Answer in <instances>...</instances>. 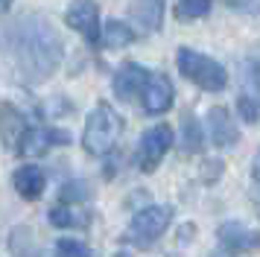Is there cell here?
Listing matches in <instances>:
<instances>
[{
  "label": "cell",
  "instance_id": "6da1fadb",
  "mask_svg": "<svg viewBox=\"0 0 260 257\" xmlns=\"http://www.w3.org/2000/svg\"><path fill=\"white\" fill-rule=\"evenodd\" d=\"M6 41H9V53L18 70L29 82L50 79L64 58V44H61L59 33L44 18H36V15L12 23L6 33Z\"/></svg>",
  "mask_w": 260,
  "mask_h": 257
},
{
  "label": "cell",
  "instance_id": "7a4b0ae2",
  "mask_svg": "<svg viewBox=\"0 0 260 257\" xmlns=\"http://www.w3.org/2000/svg\"><path fill=\"white\" fill-rule=\"evenodd\" d=\"M120 135H123V117L108 103H96V108L85 120V132H82L85 152L103 158V155H108L117 146Z\"/></svg>",
  "mask_w": 260,
  "mask_h": 257
},
{
  "label": "cell",
  "instance_id": "3957f363",
  "mask_svg": "<svg viewBox=\"0 0 260 257\" xmlns=\"http://www.w3.org/2000/svg\"><path fill=\"white\" fill-rule=\"evenodd\" d=\"M176 65H178V73L187 82H193L196 88H202V91H222L228 85V70L216 58L205 56L199 50L181 47L176 53Z\"/></svg>",
  "mask_w": 260,
  "mask_h": 257
},
{
  "label": "cell",
  "instance_id": "277c9868",
  "mask_svg": "<svg viewBox=\"0 0 260 257\" xmlns=\"http://www.w3.org/2000/svg\"><path fill=\"white\" fill-rule=\"evenodd\" d=\"M170 222H173V208L170 205H149V208L138 210L132 216L123 240L141 245V248H149L155 240H161V234L170 228Z\"/></svg>",
  "mask_w": 260,
  "mask_h": 257
},
{
  "label": "cell",
  "instance_id": "5b68a950",
  "mask_svg": "<svg viewBox=\"0 0 260 257\" xmlns=\"http://www.w3.org/2000/svg\"><path fill=\"white\" fill-rule=\"evenodd\" d=\"M173 140H176V135H173V128L167 123H158V126L146 128L141 135V143H138V155H135L138 170L141 173H155L158 164L164 161V155L170 152Z\"/></svg>",
  "mask_w": 260,
  "mask_h": 257
},
{
  "label": "cell",
  "instance_id": "8992f818",
  "mask_svg": "<svg viewBox=\"0 0 260 257\" xmlns=\"http://www.w3.org/2000/svg\"><path fill=\"white\" fill-rule=\"evenodd\" d=\"M219 245H222L225 254H254L260 251V231L257 228H248L243 222H222L219 225Z\"/></svg>",
  "mask_w": 260,
  "mask_h": 257
},
{
  "label": "cell",
  "instance_id": "52a82bcc",
  "mask_svg": "<svg viewBox=\"0 0 260 257\" xmlns=\"http://www.w3.org/2000/svg\"><path fill=\"white\" fill-rule=\"evenodd\" d=\"M64 21H68L71 29L82 35L88 44L103 41V35H100V6L94 0H73L64 12Z\"/></svg>",
  "mask_w": 260,
  "mask_h": 257
},
{
  "label": "cell",
  "instance_id": "ba28073f",
  "mask_svg": "<svg viewBox=\"0 0 260 257\" xmlns=\"http://www.w3.org/2000/svg\"><path fill=\"white\" fill-rule=\"evenodd\" d=\"M64 143H71V135L68 132H61V128H26L21 140H18V152L24 155V158H38V155H44L50 152L53 146H64Z\"/></svg>",
  "mask_w": 260,
  "mask_h": 257
},
{
  "label": "cell",
  "instance_id": "9c48e42d",
  "mask_svg": "<svg viewBox=\"0 0 260 257\" xmlns=\"http://www.w3.org/2000/svg\"><path fill=\"white\" fill-rule=\"evenodd\" d=\"M173 100H176V91H173V82L167 79L164 73H149L146 79V88L141 93V103L146 114H164L173 108Z\"/></svg>",
  "mask_w": 260,
  "mask_h": 257
},
{
  "label": "cell",
  "instance_id": "30bf717a",
  "mask_svg": "<svg viewBox=\"0 0 260 257\" xmlns=\"http://www.w3.org/2000/svg\"><path fill=\"white\" fill-rule=\"evenodd\" d=\"M208 138H211L213 146H219V149H231L237 146V140H240V132L234 126V117L228 108L222 105H216L208 111Z\"/></svg>",
  "mask_w": 260,
  "mask_h": 257
},
{
  "label": "cell",
  "instance_id": "8fae6325",
  "mask_svg": "<svg viewBox=\"0 0 260 257\" xmlns=\"http://www.w3.org/2000/svg\"><path fill=\"white\" fill-rule=\"evenodd\" d=\"M146 79H149V70L141 68V65H135V61H126V65L114 73V93H117V100L132 103L138 93H143Z\"/></svg>",
  "mask_w": 260,
  "mask_h": 257
},
{
  "label": "cell",
  "instance_id": "7c38bea8",
  "mask_svg": "<svg viewBox=\"0 0 260 257\" xmlns=\"http://www.w3.org/2000/svg\"><path fill=\"white\" fill-rule=\"evenodd\" d=\"M129 18L138 23V29L152 35L164 23V0H132L129 3Z\"/></svg>",
  "mask_w": 260,
  "mask_h": 257
},
{
  "label": "cell",
  "instance_id": "4fadbf2b",
  "mask_svg": "<svg viewBox=\"0 0 260 257\" xmlns=\"http://www.w3.org/2000/svg\"><path fill=\"white\" fill-rule=\"evenodd\" d=\"M12 184H15V193L26 202H36L41 193H44V187H47V178H44V170L38 167V164H24V167H18L12 175Z\"/></svg>",
  "mask_w": 260,
  "mask_h": 257
},
{
  "label": "cell",
  "instance_id": "5bb4252c",
  "mask_svg": "<svg viewBox=\"0 0 260 257\" xmlns=\"http://www.w3.org/2000/svg\"><path fill=\"white\" fill-rule=\"evenodd\" d=\"M26 132L21 111H15L12 105H0V140L3 143H18L21 135Z\"/></svg>",
  "mask_w": 260,
  "mask_h": 257
},
{
  "label": "cell",
  "instance_id": "9a60e30c",
  "mask_svg": "<svg viewBox=\"0 0 260 257\" xmlns=\"http://www.w3.org/2000/svg\"><path fill=\"white\" fill-rule=\"evenodd\" d=\"M202 149H205V132H202L199 120L193 114H184L181 117V152L196 155Z\"/></svg>",
  "mask_w": 260,
  "mask_h": 257
},
{
  "label": "cell",
  "instance_id": "2e32d148",
  "mask_svg": "<svg viewBox=\"0 0 260 257\" xmlns=\"http://www.w3.org/2000/svg\"><path fill=\"white\" fill-rule=\"evenodd\" d=\"M132 41H135V29H132L126 21H108L106 29H103V44L108 47V50H120V47H129Z\"/></svg>",
  "mask_w": 260,
  "mask_h": 257
},
{
  "label": "cell",
  "instance_id": "e0dca14e",
  "mask_svg": "<svg viewBox=\"0 0 260 257\" xmlns=\"http://www.w3.org/2000/svg\"><path fill=\"white\" fill-rule=\"evenodd\" d=\"M50 225H56V228H85L88 216L79 213V210H71L64 205H59V208L50 210Z\"/></svg>",
  "mask_w": 260,
  "mask_h": 257
},
{
  "label": "cell",
  "instance_id": "ac0fdd59",
  "mask_svg": "<svg viewBox=\"0 0 260 257\" xmlns=\"http://www.w3.org/2000/svg\"><path fill=\"white\" fill-rule=\"evenodd\" d=\"M211 12V0H178L176 18L178 21H199Z\"/></svg>",
  "mask_w": 260,
  "mask_h": 257
},
{
  "label": "cell",
  "instance_id": "d6986e66",
  "mask_svg": "<svg viewBox=\"0 0 260 257\" xmlns=\"http://www.w3.org/2000/svg\"><path fill=\"white\" fill-rule=\"evenodd\" d=\"M237 111L240 117L246 120V123H260V97L257 93H240V100H237Z\"/></svg>",
  "mask_w": 260,
  "mask_h": 257
},
{
  "label": "cell",
  "instance_id": "ffe728a7",
  "mask_svg": "<svg viewBox=\"0 0 260 257\" xmlns=\"http://www.w3.org/2000/svg\"><path fill=\"white\" fill-rule=\"evenodd\" d=\"M56 257H94V254L85 243L73 240V237H61L56 243Z\"/></svg>",
  "mask_w": 260,
  "mask_h": 257
},
{
  "label": "cell",
  "instance_id": "44dd1931",
  "mask_svg": "<svg viewBox=\"0 0 260 257\" xmlns=\"http://www.w3.org/2000/svg\"><path fill=\"white\" fill-rule=\"evenodd\" d=\"M246 82H248V88H251L248 93H257L260 97V47L251 50L246 58Z\"/></svg>",
  "mask_w": 260,
  "mask_h": 257
},
{
  "label": "cell",
  "instance_id": "7402d4cb",
  "mask_svg": "<svg viewBox=\"0 0 260 257\" xmlns=\"http://www.w3.org/2000/svg\"><path fill=\"white\" fill-rule=\"evenodd\" d=\"M88 196H91V190H88L85 181H68V184L61 187V202L76 205V202H85Z\"/></svg>",
  "mask_w": 260,
  "mask_h": 257
},
{
  "label": "cell",
  "instance_id": "603a6c76",
  "mask_svg": "<svg viewBox=\"0 0 260 257\" xmlns=\"http://www.w3.org/2000/svg\"><path fill=\"white\" fill-rule=\"evenodd\" d=\"M228 9H237V12H246V15H257L260 12V0H225Z\"/></svg>",
  "mask_w": 260,
  "mask_h": 257
},
{
  "label": "cell",
  "instance_id": "cb8c5ba5",
  "mask_svg": "<svg viewBox=\"0 0 260 257\" xmlns=\"http://www.w3.org/2000/svg\"><path fill=\"white\" fill-rule=\"evenodd\" d=\"M251 178L260 181V149H257V155H254V164H251Z\"/></svg>",
  "mask_w": 260,
  "mask_h": 257
},
{
  "label": "cell",
  "instance_id": "d4e9b609",
  "mask_svg": "<svg viewBox=\"0 0 260 257\" xmlns=\"http://www.w3.org/2000/svg\"><path fill=\"white\" fill-rule=\"evenodd\" d=\"M9 6H12V0H0V12H6Z\"/></svg>",
  "mask_w": 260,
  "mask_h": 257
},
{
  "label": "cell",
  "instance_id": "484cf974",
  "mask_svg": "<svg viewBox=\"0 0 260 257\" xmlns=\"http://www.w3.org/2000/svg\"><path fill=\"white\" fill-rule=\"evenodd\" d=\"M114 257H129V254H123V251H120V254H114Z\"/></svg>",
  "mask_w": 260,
  "mask_h": 257
}]
</instances>
